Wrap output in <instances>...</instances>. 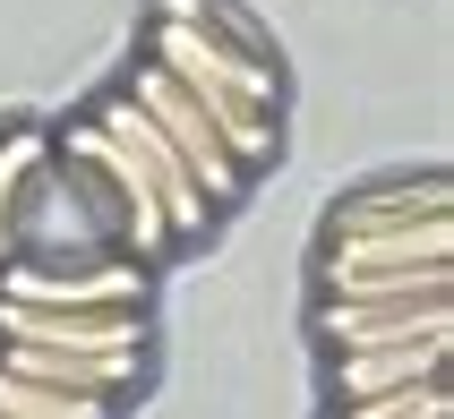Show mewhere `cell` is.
<instances>
[{
    "mask_svg": "<svg viewBox=\"0 0 454 419\" xmlns=\"http://www.w3.org/2000/svg\"><path fill=\"white\" fill-rule=\"evenodd\" d=\"M146 60L172 69L198 95V112L215 120V137H223V154L240 172H266L283 154V120H275L283 112V69L275 60H257V51L223 43V35H206L189 18H163V9L146 18Z\"/></svg>",
    "mask_w": 454,
    "mask_h": 419,
    "instance_id": "obj_1",
    "label": "cell"
},
{
    "mask_svg": "<svg viewBox=\"0 0 454 419\" xmlns=\"http://www.w3.org/2000/svg\"><path fill=\"white\" fill-rule=\"evenodd\" d=\"M317 291L334 299H395V291H454V214L395 222V231H317Z\"/></svg>",
    "mask_w": 454,
    "mask_h": 419,
    "instance_id": "obj_2",
    "label": "cell"
},
{
    "mask_svg": "<svg viewBox=\"0 0 454 419\" xmlns=\"http://www.w3.org/2000/svg\"><path fill=\"white\" fill-rule=\"evenodd\" d=\"M309 343L326 351H386V343H454V291H395V299H309Z\"/></svg>",
    "mask_w": 454,
    "mask_h": 419,
    "instance_id": "obj_3",
    "label": "cell"
},
{
    "mask_svg": "<svg viewBox=\"0 0 454 419\" xmlns=\"http://www.w3.org/2000/svg\"><path fill=\"white\" fill-rule=\"evenodd\" d=\"M129 103H137V112H146V120L163 128V146H172L180 163H189V180L206 189V206H240L249 172H240V163L223 154L215 120L198 112V95H189V86H180L172 69H154V60H137V69H129Z\"/></svg>",
    "mask_w": 454,
    "mask_h": 419,
    "instance_id": "obj_4",
    "label": "cell"
},
{
    "mask_svg": "<svg viewBox=\"0 0 454 419\" xmlns=\"http://www.w3.org/2000/svg\"><path fill=\"white\" fill-rule=\"evenodd\" d=\"M0 343L146 360V308H26V299H0Z\"/></svg>",
    "mask_w": 454,
    "mask_h": 419,
    "instance_id": "obj_5",
    "label": "cell"
},
{
    "mask_svg": "<svg viewBox=\"0 0 454 419\" xmlns=\"http://www.w3.org/2000/svg\"><path fill=\"white\" fill-rule=\"evenodd\" d=\"M0 299L26 308H146V266H43V257H9Z\"/></svg>",
    "mask_w": 454,
    "mask_h": 419,
    "instance_id": "obj_6",
    "label": "cell"
},
{
    "mask_svg": "<svg viewBox=\"0 0 454 419\" xmlns=\"http://www.w3.org/2000/svg\"><path fill=\"white\" fill-rule=\"evenodd\" d=\"M429 214H454L446 206V172H395V180H360L326 206V231H395V222H429Z\"/></svg>",
    "mask_w": 454,
    "mask_h": 419,
    "instance_id": "obj_7",
    "label": "cell"
},
{
    "mask_svg": "<svg viewBox=\"0 0 454 419\" xmlns=\"http://www.w3.org/2000/svg\"><path fill=\"white\" fill-rule=\"evenodd\" d=\"M420 376H446V343H386V351H334L326 360L334 402H369L395 385H420Z\"/></svg>",
    "mask_w": 454,
    "mask_h": 419,
    "instance_id": "obj_8",
    "label": "cell"
},
{
    "mask_svg": "<svg viewBox=\"0 0 454 419\" xmlns=\"http://www.w3.org/2000/svg\"><path fill=\"white\" fill-rule=\"evenodd\" d=\"M0 369L35 376V385H60V394H95L112 402L121 385H137L146 360H95V351H35V343H0Z\"/></svg>",
    "mask_w": 454,
    "mask_h": 419,
    "instance_id": "obj_9",
    "label": "cell"
},
{
    "mask_svg": "<svg viewBox=\"0 0 454 419\" xmlns=\"http://www.w3.org/2000/svg\"><path fill=\"white\" fill-rule=\"evenodd\" d=\"M43 128H9L0 137V266L18 257V206H26V189H35V172H43Z\"/></svg>",
    "mask_w": 454,
    "mask_h": 419,
    "instance_id": "obj_10",
    "label": "cell"
},
{
    "mask_svg": "<svg viewBox=\"0 0 454 419\" xmlns=\"http://www.w3.org/2000/svg\"><path fill=\"white\" fill-rule=\"evenodd\" d=\"M0 419H112V402H95V394H60V385H35V376L0 369Z\"/></svg>",
    "mask_w": 454,
    "mask_h": 419,
    "instance_id": "obj_11",
    "label": "cell"
},
{
    "mask_svg": "<svg viewBox=\"0 0 454 419\" xmlns=\"http://www.w3.org/2000/svg\"><path fill=\"white\" fill-rule=\"evenodd\" d=\"M334 419H446V376H420V385H395L369 402H334Z\"/></svg>",
    "mask_w": 454,
    "mask_h": 419,
    "instance_id": "obj_12",
    "label": "cell"
}]
</instances>
